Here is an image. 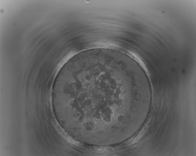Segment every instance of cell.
Returning a JSON list of instances; mask_svg holds the SVG:
<instances>
[{"mask_svg": "<svg viewBox=\"0 0 196 156\" xmlns=\"http://www.w3.org/2000/svg\"><path fill=\"white\" fill-rule=\"evenodd\" d=\"M125 74L113 61L95 58L66 66L56 78L55 103L66 130L103 136L117 128Z\"/></svg>", "mask_w": 196, "mask_h": 156, "instance_id": "cell-1", "label": "cell"}]
</instances>
